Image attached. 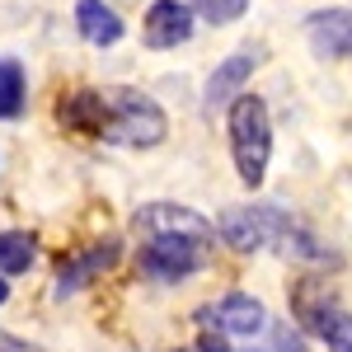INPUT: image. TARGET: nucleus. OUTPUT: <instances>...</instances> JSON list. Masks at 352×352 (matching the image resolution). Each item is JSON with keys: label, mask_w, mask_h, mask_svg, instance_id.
<instances>
[{"label": "nucleus", "mask_w": 352, "mask_h": 352, "mask_svg": "<svg viewBox=\"0 0 352 352\" xmlns=\"http://www.w3.org/2000/svg\"><path fill=\"white\" fill-rule=\"evenodd\" d=\"M184 352H230V348H226V343H217V338H202L197 348H184Z\"/></svg>", "instance_id": "nucleus-16"}, {"label": "nucleus", "mask_w": 352, "mask_h": 352, "mask_svg": "<svg viewBox=\"0 0 352 352\" xmlns=\"http://www.w3.org/2000/svg\"><path fill=\"white\" fill-rule=\"evenodd\" d=\"M192 14H202L207 24H235L244 10H249V0H188Z\"/></svg>", "instance_id": "nucleus-14"}, {"label": "nucleus", "mask_w": 352, "mask_h": 352, "mask_svg": "<svg viewBox=\"0 0 352 352\" xmlns=\"http://www.w3.org/2000/svg\"><path fill=\"white\" fill-rule=\"evenodd\" d=\"M33 254L38 244L28 230H0V277H14V272L33 268Z\"/></svg>", "instance_id": "nucleus-12"}, {"label": "nucleus", "mask_w": 352, "mask_h": 352, "mask_svg": "<svg viewBox=\"0 0 352 352\" xmlns=\"http://www.w3.org/2000/svg\"><path fill=\"white\" fill-rule=\"evenodd\" d=\"M192 5L184 0H155L151 10H146V24H141V38H146V47H155V52H169V47H184L192 38Z\"/></svg>", "instance_id": "nucleus-7"}, {"label": "nucleus", "mask_w": 352, "mask_h": 352, "mask_svg": "<svg viewBox=\"0 0 352 352\" xmlns=\"http://www.w3.org/2000/svg\"><path fill=\"white\" fill-rule=\"evenodd\" d=\"M212 258V244L207 240H188V235H151L141 240V254H136V268L146 272L151 282H184L192 272L207 268Z\"/></svg>", "instance_id": "nucleus-4"}, {"label": "nucleus", "mask_w": 352, "mask_h": 352, "mask_svg": "<svg viewBox=\"0 0 352 352\" xmlns=\"http://www.w3.org/2000/svg\"><path fill=\"white\" fill-rule=\"evenodd\" d=\"M113 263H118V240L89 244L85 254H71V258H61V272H56V292H61V296H66V292H80L85 282L104 277Z\"/></svg>", "instance_id": "nucleus-10"}, {"label": "nucleus", "mask_w": 352, "mask_h": 352, "mask_svg": "<svg viewBox=\"0 0 352 352\" xmlns=\"http://www.w3.org/2000/svg\"><path fill=\"white\" fill-rule=\"evenodd\" d=\"M5 300H10V282L0 277V305H5Z\"/></svg>", "instance_id": "nucleus-17"}, {"label": "nucleus", "mask_w": 352, "mask_h": 352, "mask_svg": "<svg viewBox=\"0 0 352 352\" xmlns=\"http://www.w3.org/2000/svg\"><path fill=\"white\" fill-rule=\"evenodd\" d=\"M192 320H197V329L217 333V343H221V338H258L268 329V310H263V300L244 296V292H230V296L202 305Z\"/></svg>", "instance_id": "nucleus-5"}, {"label": "nucleus", "mask_w": 352, "mask_h": 352, "mask_svg": "<svg viewBox=\"0 0 352 352\" xmlns=\"http://www.w3.org/2000/svg\"><path fill=\"white\" fill-rule=\"evenodd\" d=\"M258 61H263V47H240V52H230V56H226V61L217 66V71H212L202 104H207V109L235 104V99H240V89H244V80L258 71Z\"/></svg>", "instance_id": "nucleus-9"}, {"label": "nucleus", "mask_w": 352, "mask_h": 352, "mask_svg": "<svg viewBox=\"0 0 352 352\" xmlns=\"http://www.w3.org/2000/svg\"><path fill=\"white\" fill-rule=\"evenodd\" d=\"M76 28H80L85 43H94V47H113L122 38V19L104 0H76Z\"/></svg>", "instance_id": "nucleus-11"}, {"label": "nucleus", "mask_w": 352, "mask_h": 352, "mask_svg": "<svg viewBox=\"0 0 352 352\" xmlns=\"http://www.w3.org/2000/svg\"><path fill=\"white\" fill-rule=\"evenodd\" d=\"M24 109V66L0 61V118H19Z\"/></svg>", "instance_id": "nucleus-13"}, {"label": "nucleus", "mask_w": 352, "mask_h": 352, "mask_svg": "<svg viewBox=\"0 0 352 352\" xmlns=\"http://www.w3.org/2000/svg\"><path fill=\"white\" fill-rule=\"evenodd\" d=\"M61 122L76 127V132H89L109 146H132V151H146V146H160L169 122H164V109L141 94V89H127V85H104V89H76L71 99H61Z\"/></svg>", "instance_id": "nucleus-1"}, {"label": "nucleus", "mask_w": 352, "mask_h": 352, "mask_svg": "<svg viewBox=\"0 0 352 352\" xmlns=\"http://www.w3.org/2000/svg\"><path fill=\"white\" fill-rule=\"evenodd\" d=\"M226 127H230V155H235V169H240V184L244 188H263L268 160H272L268 104L258 94H240L226 113Z\"/></svg>", "instance_id": "nucleus-2"}, {"label": "nucleus", "mask_w": 352, "mask_h": 352, "mask_svg": "<svg viewBox=\"0 0 352 352\" xmlns=\"http://www.w3.org/2000/svg\"><path fill=\"white\" fill-rule=\"evenodd\" d=\"M136 240H151V235H188V240H207L217 244V226L207 217H197L192 207H179V202H151L132 217Z\"/></svg>", "instance_id": "nucleus-6"}, {"label": "nucleus", "mask_w": 352, "mask_h": 352, "mask_svg": "<svg viewBox=\"0 0 352 352\" xmlns=\"http://www.w3.org/2000/svg\"><path fill=\"white\" fill-rule=\"evenodd\" d=\"M292 310L305 333H315L320 343H329L333 352H352V315L343 310V300L333 296L324 277H305L292 292Z\"/></svg>", "instance_id": "nucleus-3"}, {"label": "nucleus", "mask_w": 352, "mask_h": 352, "mask_svg": "<svg viewBox=\"0 0 352 352\" xmlns=\"http://www.w3.org/2000/svg\"><path fill=\"white\" fill-rule=\"evenodd\" d=\"M305 38L315 56H333V61H352V10H315L305 19Z\"/></svg>", "instance_id": "nucleus-8"}, {"label": "nucleus", "mask_w": 352, "mask_h": 352, "mask_svg": "<svg viewBox=\"0 0 352 352\" xmlns=\"http://www.w3.org/2000/svg\"><path fill=\"white\" fill-rule=\"evenodd\" d=\"M0 352H43V348H28L19 338H5V333H0Z\"/></svg>", "instance_id": "nucleus-15"}]
</instances>
